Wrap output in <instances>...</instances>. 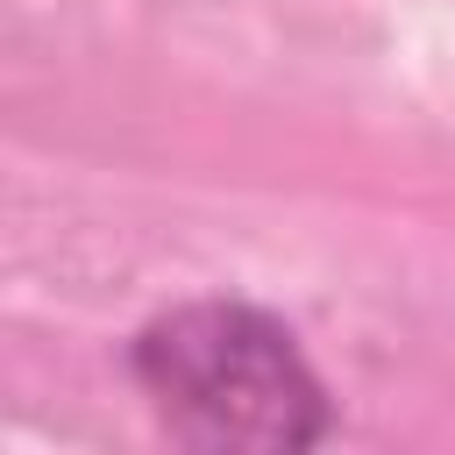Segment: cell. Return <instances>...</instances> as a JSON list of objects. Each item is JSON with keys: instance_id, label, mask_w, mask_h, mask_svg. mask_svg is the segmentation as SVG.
I'll return each instance as SVG.
<instances>
[{"instance_id": "obj_1", "label": "cell", "mask_w": 455, "mask_h": 455, "mask_svg": "<svg viewBox=\"0 0 455 455\" xmlns=\"http://www.w3.org/2000/svg\"><path fill=\"white\" fill-rule=\"evenodd\" d=\"M128 377L185 448L299 455L334 434V391L299 334L249 299H178L128 341Z\"/></svg>"}]
</instances>
